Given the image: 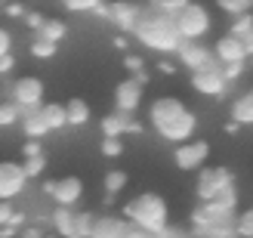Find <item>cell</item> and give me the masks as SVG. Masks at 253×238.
Segmentation results:
<instances>
[{
    "label": "cell",
    "instance_id": "obj_1",
    "mask_svg": "<svg viewBox=\"0 0 253 238\" xmlns=\"http://www.w3.org/2000/svg\"><path fill=\"white\" fill-rule=\"evenodd\" d=\"M148 124L161 140H167L173 145L192 143L198 130V115L192 108H185L179 96H158L148 105Z\"/></svg>",
    "mask_w": 253,
    "mask_h": 238
},
{
    "label": "cell",
    "instance_id": "obj_2",
    "mask_svg": "<svg viewBox=\"0 0 253 238\" xmlns=\"http://www.w3.org/2000/svg\"><path fill=\"white\" fill-rule=\"evenodd\" d=\"M133 37L142 47L158 49V53H164V56H170V53L176 56V49H179V44H182L179 31H176V19L161 16V12H155L148 3H145V12H142V19H139V25L133 28Z\"/></svg>",
    "mask_w": 253,
    "mask_h": 238
},
{
    "label": "cell",
    "instance_id": "obj_3",
    "mask_svg": "<svg viewBox=\"0 0 253 238\" xmlns=\"http://www.w3.org/2000/svg\"><path fill=\"white\" fill-rule=\"evenodd\" d=\"M126 223L145 229L148 235H161L164 229H170V207L164 201V195L158 192H139L136 198L124 204V214Z\"/></svg>",
    "mask_w": 253,
    "mask_h": 238
},
{
    "label": "cell",
    "instance_id": "obj_4",
    "mask_svg": "<svg viewBox=\"0 0 253 238\" xmlns=\"http://www.w3.org/2000/svg\"><path fill=\"white\" fill-rule=\"evenodd\" d=\"M210 12H207V6H201V3H188L179 16H176V31H179V37L182 41H195V44H201L207 37V31H210Z\"/></svg>",
    "mask_w": 253,
    "mask_h": 238
},
{
    "label": "cell",
    "instance_id": "obj_5",
    "mask_svg": "<svg viewBox=\"0 0 253 238\" xmlns=\"http://www.w3.org/2000/svg\"><path fill=\"white\" fill-rule=\"evenodd\" d=\"M232 186H235V173L229 167H204V170H198V183H195L198 204H210L219 192L232 189Z\"/></svg>",
    "mask_w": 253,
    "mask_h": 238
},
{
    "label": "cell",
    "instance_id": "obj_6",
    "mask_svg": "<svg viewBox=\"0 0 253 238\" xmlns=\"http://www.w3.org/2000/svg\"><path fill=\"white\" fill-rule=\"evenodd\" d=\"M43 93H46V87L41 78H34V74H22V78H16L9 84V99L16 102L22 111H37V108H43Z\"/></svg>",
    "mask_w": 253,
    "mask_h": 238
},
{
    "label": "cell",
    "instance_id": "obj_7",
    "mask_svg": "<svg viewBox=\"0 0 253 238\" xmlns=\"http://www.w3.org/2000/svg\"><path fill=\"white\" fill-rule=\"evenodd\" d=\"M43 195H49L56 201V207H71L84 198V180L68 173V177H59V180H43Z\"/></svg>",
    "mask_w": 253,
    "mask_h": 238
},
{
    "label": "cell",
    "instance_id": "obj_8",
    "mask_svg": "<svg viewBox=\"0 0 253 238\" xmlns=\"http://www.w3.org/2000/svg\"><path fill=\"white\" fill-rule=\"evenodd\" d=\"M188 84H192V90H198L201 96H207V99H222L225 93H229V81L222 78V65H219V62L210 65V68L192 71Z\"/></svg>",
    "mask_w": 253,
    "mask_h": 238
},
{
    "label": "cell",
    "instance_id": "obj_9",
    "mask_svg": "<svg viewBox=\"0 0 253 238\" xmlns=\"http://www.w3.org/2000/svg\"><path fill=\"white\" fill-rule=\"evenodd\" d=\"M207 158H210V143L207 140H192V143H182V145L173 148V164L185 173L204 170Z\"/></svg>",
    "mask_w": 253,
    "mask_h": 238
},
{
    "label": "cell",
    "instance_id": "obj_10",
    "mask_svg": "<svg viewBox=\"0 0 253 238\" xmlns=\"http://www.w3.org/2000/svg\"><path fill=\"white\" fill-rule=\"evenodd\" d=\"M145 12V3H139V0H111L108 3V22L121 28L124 34H133V28L139 25Z\"/></svg>",
    "mask_w": 253,
    "mask_h": 238
},
{
    "label": "cell",
    "instance_id": "obj_11",
    "mask_svg": "<svg viewBox=\"0 0 253 238\" xmlns=\"http://www.w3.org/2000/svg\"><path fill=\"white\" fill-rule=\"evenodd\" d=\"M25 186H28V177L19 161H0V201L9 204L12 198L25 195Z\"/></svg>",
    "mask_w": 253,
    "mask_h": 238
},
{
    "label": "cell",
    "instance_id": "obj_12",
    "mask_svg": "<svg viewBox=\"0 0 253 238\" xmlns=\"http://www.w3.org/2000/svg\"><path fill=\"white\" fill-rule=\"evenodd\" d=\"M176 59L182 62L188 71H201V68H210L216 65V56H213V47L204 44H195V41H182L179 49H176Z\"/></svg>",
    "mask_w": 253,
    "mask_h": 238
},
{
    "label": "cell",
    "instance_id": "obj_13",
    "mask_svg": "<svg viewBox=\"0 0 253 238\" xmlns=\"http://www.w3.org/2000/svg\"><path fill=\"white\" fill-rule=\"evenodd\" d=\"M142 84H136L133 78H124L118 87H115V111H121V115H130L142 105Z\"/></svg>",
    "mask_w": 253,
    "mask_h": 238
},
{
    "label": "cell",
    "instance_id": "obj_14",
    "mask_svg": "<svg viewBox=\"0 0 253 238\" xmlns=\"http://www.w3.org/2000/svg\"><path fill=\"white\" fill-rule=\"evenodd\" d=\"M213 56H216L219 65H235V62H247L250 59L244 44L238 41V37H232V34H222L219 41L213 44Z\"/></svg>",
    "mask_w": 253,
    "mask_h": 238
},
{
    "label": "cell",
    "instance_id": "obj_15",
    "mask_svg": "<svg viewBox=\"0 0 253 238\" xmlns=\"http://www.w3.org/2000/svg\"><path fill=\"white\" fill-rule=\"evenodd\" d=\"M126 229H130V223L118 214H99L93 220V232L90 238H126Z\"/></svg>",
    "mask_w": 253,
    "mask_h": 238
},
{
    "label": "cell",
    "instance_id": "obj_16",
    "mask_svg": "<svg viewBox=\"0 0 253 238\" xmlns=\"http://www.w3.org/2000/svg\"><path fill=\"white\" fill-rule=\"evenodd\" d=\"M130 115H121V111H111V115H105L102 121H99V130H102L105 140H124L126 127H130Z\"/></svg>",
    "mask_w": 253,
    "mask_h": 238
},
{
    "label": "cell",
    "instance_id": "obj_17",
    "mask_svg": "<svg viewBox=\"0 0 253 238\" xmlns=\"http://www.w3.org/2000/svg\"><path fill=\"white\" fill-rule=\"evenodd\" d=\"M90 102L81 96H71L65 102V118H68V127H84V124H90Z\"/></svg>",
    "mask_w": 253,
    "mask_h": 238
},
{
    "label": "cell",
    "instance_id": "obj_18",
    "mask_svg": "<svg viewBox=\"0 0 253 238\" xmlns=\"http://www.w3.org/2000/svg\"><path fill=\"white\" fill-rule=\"evenodd\" d=\"M19 127H22V133H25V140H37V143H41L43 136L49 133L46 121L41 118V108H37V111H25V115H22V124H19Z\"/></svg>",
    "mask_w": 253,
    "mask_h": 238
},
{
    "label": "cell",
    "instance_id": "obj_19",
    "mask_svg": "<svg viewBox=\"0 0 253 238\" xmlns=\"http://www.w3.org/2000/svg\"><path fill=\"white\" fill-rule=\"evenodd\" d=\"M232 121L238 124V127H253V90L241 93L232 102Z\"/></svg>",
    "mask_w": 253,
    "mask_h": 238
},
{
    "label": "cell",
    "instance_id": "obj_20",
    "mask_svg": "<svg viewBox=\"0 0 253 238\" xmlns=\"http://www.w3.org/2000/svg\"><path fill=\"white\" fill-rule=\"evenodd\" d=\"M41 118L46 121V127H49V130H62V127H68V118H65V102H43Z\"/></svg>",
    "mask_w": 253,
    "mask_h": 238
},
{
    "label": "cell",
    "instance_id": "obj_21",
    "mask_svg": "<svg viewBox=\"0 0 253 238\" xmlns=\"http://www.w3.org/2000/svg\"><path fill=\"white\" fill-rule=\"evenodd\" d=\"M65 34H68V25L62 22V19H46V25L37 31V37H41V41L56 44V47H59V41H65Z\"/></svg>",
    "mask_w": 253,
    "mask_h": 238
},
{
    "label": "cell",
    "instance_id": "obj_22",
    "mask_svg": "<svg viewBox=\"0 0 253 238\" xmlns=\"http://www.w3.org/2000/svg\"><path fill=\"white\" fill-rule=\"evenodd\" d=\"M93 220H96V214H90V210H74L71 238H90V232H93Z\"/></svg>",
    "mask_w": 253,
    "mask_h": 238
},
{
    "label": "cell",
    "instance_id": "obj_23",
    "mask_svg": "<svg viewBox=\"0 0 253 238\" xmlns=\"http://www.w3.org/2000/svg\"><path fill=\"white\" fill-rule=\"evenodd\" d=\"M22 115L25 111L12 99H0V127H16V124H22Z\"/></svg>",
    "mask_w": 253,
    "mask_h": 238
},
{
    "label": "cell",
    "instance_id": "obj_24",
    "mask_svg": "<svg viewBox=\"0 0 253 238\" xmlns=\"http://www.w3.org/2000/svg\"><path fill=\"white\" fill-rule=\"evenodd\" d=\"M49 220H53V229H56L62 238H71V220H74V210H71V207H56Z\"/></svg>",
    "mask_w": 253,
    "mask_h": 238
},
{
    "label": "cell",
    "instance_id": "obj_25",
    "mask_svg": "<svg viewBox=\"0 0 253 238\" xmlns=\"http://www.w3.org/2000/svg\"><path fill=\"white\" fill-rule=\"evenodd\" d=\"M188 3H192V0H148V6H151V9L161 12V16H170V19H176Z\"/></svg>",
    "mask_w": 253,
    "mask_h": 238
},
{
    "label": "cell",
    "instance_id": "obj_26",
    "mask_svg": "<svg viewBox=\"0 0 253 238\" xmlns=\"http://www.w3.org/2000/svg\"><path fill=\"white\" fill-rule=\"evenodd\" d=\"M126 183H130V180H126V173H124V170H118V167H115V170H108V173H105V180H102L105 195H115V198H118V195L126 189Z\"/></svg>",
    "mask_w": 253,
    "mask_h": 238
},
{
    "label": "cell",
    "instance_id": "obj_27",
    "mask_svg": "<svg viewBox=\"0 0 253 238\" xmlns=\"http://www.w3.org/2000/svg\"><path fill=\"white\" fill-rule=\"evenodd\" d=\"M46 164H49V161H46V155H37V158H25V161H22V167H25V177H28V180H37V177H43V173H46Z\"/></svg>",
    "mask_w": 253,
    "mask_h": 238
},
{
    "label": "cell",
    "instance_id": "obj_28",
    "mask_svg": "<svg viewBox=\"0 0 253 238\" xmlns=\"http://www.w3.org/2000/svg\"><path fill=\"white\" fill-rule=\"evenodd\" d=\"M253 31V12H244V16H238V19H232V25H229V34L232 37H247Z\"/></svg>",
    "mask_w": 253,
    "mask_h": 238
},
{
    "label": "cell",
    "instance_id": "obj_29",
    "mask_svg": "<svg viewBox=\"0 0 253 238\" xmlns=\"http://www.w3.org/2000/svg\"><path fill=\"white\" fill-rule=\"evenodd\" d=\"M216 6L222 9V12H229L232 19H238V16H244V12H250V0H216Z\"/></svg>",
    "mask_w": 253,
    "mask_h": 238
},
{
    "label": "cell",
    "instance_id": "obj_30",
    "mask_svg": "<svg viewBox=\"0 0 253 238\" xmlns=\"http://www.w3.org/2000/svg\"><path fill=\"white\" fill-rule=\"evenodd\" d=\"M235 232H238V238H253V207H247V210H241V214H238Z\"/></svg>",
    "mask_w": 253,
    "mask_h": 238
},
{
    "label": "cell",
    "instance_id": "obj_31",
    "mask_svg": "<svg viewBox=\"0 0 253 238\" xmlns=\"http://www.w3.org/2000/svg\"><path fill=\"white\" fill-rule=\"evenodd\" d=\"M62 6L71 12H96L102 6V0H62Z\"/></svg>",
    "mask_w": 253,
    "mask_h": 238
},
{
    "label": "cell",
    "instance_id": "obj_32",
    "mask_svg": "<svg viewBox=\"0 0 253 238\" xmlns=\"http://www.w3.org/2000/svg\"><path fill=\"white\" fill-rule=\"evenodd\" d=\"M56 53H59L56 44H46V41H41V37H34V44H31V56L34 59H53Z\"/></svg>",
    "mask_w": 253,
    "mask_h": 238
},
{
    "label": "cell",
    "instance_id": "obj_33",
    "mask_svg": "<svg viewBox=\"0 0 253 238\" xmlns=\"http://www.w3.org/2000/svg\"><path fill=\"white\" fill-rule=\"evenodd\" d=\"M99 152H102L105 158H121V155H124V140H105V136H102Z\"/></svg>",
    "mask_w": 253,
    "mask_h": 238
},
{
    "label": "cell",
    "instance_id": "obj_34",
    "mask_svg": "<svg viewBox=\"0 0 253 238\" xmlns=\"http://www.w3.org/2000/svg\"><path fill=\"white\" fill-rule=\"evenodd\" d=\"M244 68H247V62H235V65H222V78L229 81V84H235L238 78L244 74Z\"/></svg>",
    "mask_w": 253,
    "mask_h": 238
},
{
    "label": "cell",
    "instance_id": "obj_35",
    "mask_svg": "<svg viewBox=\"0 0 253 238\" xmlns=\"http://www.w3.org/2000/svg\"><path fill=\"white\" fill-rule=\"evenodd\" d=\"M151 238H195L188 229H182V226H170V229H164L161 235H151Z\"/></svg>",
    "mask_w": 253,
    "mask_h": 238
},
{
    "label": "cell",
    "instance_id": "obj_36",
    "mask_svg": "<svg viewBox=\"0 0 253 238\" xmlns=\"http://www.w3.org/2000/svg\"><path fill=\"white\" fill-rule=\"evenodd\" d=\"M25 25H28L31 31H41L46 25V16H41V12H25Z\"/></svg>",
    "mask_w": 253,
    "mask_h": 238
},
{
    "label": "cell",
    "instance_id": "obj_37",
    "mask_svg": "<svg viewBox=\"0 0 253 238\" xmlns=\"http://www.w3.org/2000/svg\"><path fill=\"white\" fill-rule=\"evenodd\" d=\"M22 155L25 158H37V155H43V145L37 143V140H28V143L22 145Z\"/></svg>",
    "mask_w": 253,
    "mask_h": 238
},
{
    "label": "cell",
    "instance_id": "obj_38",
    "mask_svg": "<svg viewBox=\"0 0 253 238\" xmlns=\"http://www.w3.org/2000/svg\"><path fill=\"white\" fill-rule=\"evenodd\" d=\"M124 65L130 68L133 74H139V71H145V59H139V56H124Z\"/></svg>",
    "mask_w": 253,
    "mask_h": 238
},
{
    "label": "cell",
    "instance_id": "obj_39",
    "mask_svg": "<svg viewBox=\"0 0 253 238\" xmlns=\"http://www.w3.org/2000/svg\"><path fill=\"white\" fill-rule=\"evenodd\" d=\"M6 53H12V34L6 28H0V56H6Z\"/></svg>",
    "mask_w": 253,
    "mask_h": 238
},
{
    "label": "cell",
    "instance_id": "obj_40",
    "mask_svg": "<svg viewBox=\"0 0 253 238\" xmlns=\"http://www.w3.org/2000/svg\"><path fill=\"white\" fill-rule=\"evenodd\" d=\"M12 68H16V56H12V53L0 56V78H3V74H9Z\"/></svg>",
    "mask_w": 253,
    "mask_h": 238
},
{
    "label": "cell",
    "instance_id": "obj_41",
    "mask_svg": "<svg viewBox=\"0 0 253 238\" xmlns=\"http://www.w3.org/2000/svg\"><path fill=\"white\" fill-rule=\"evenodd\" d=\"M19 238H43V229L41 226H25Z\"/></svg>",
    "mask_w": 253,
    "mask_h": 238
},
{
    "label": "cell",
    "instance_id": "obj_42",
    "mask_svg": "<svg viewBox=\"0 0 253 238\" xmlns=\"http://www.w3.org/2000/svg\"><path fill=\"white\" fill-rule=\"evenodd\" d=\"M9 217H12V207H9L6 201H0V226H6Z\"/></svg>",
    "mask_w": 253,
    "mask_h": 238
},
{
    "label": "cell",
    "instance_id": "obj_43",
    "mask_svg": "<svg viewBox=\"0 0 253 238\" xmlns=\"http://www.w3.org/2000/svg\"><path fill=\"white\" fill-rule=\"evenodd\" d=\"M126 238H151L145 229H139V226H133V223H130V229H126Z\"/></svg>",
    "mask_w": 253,
    "mask_h": 238
},
{
    "label": "cell",
    "instance_id": "obj_44",
    "mask_svg": "<svg viewBox=\"0 0 253 238\" xmlns=\"http://www.w3.org/2000/svg\"><path fill=\"white\" fill-rule=\"evenodd\" d=\"M6 16H12V19L25 16V6H22V3H9V6H6Z\"/></svg>",
    "mask_w": 253,
    "mask_h": 238
},
{
    "label": "cell",
    "instance_id": "obj_45",
    "mask_svg": "<svg viewBox=\"0 0 253 238\" xmlns=\"http://www.w3.org/2000/svg\"><path fill=\"white\" fill-rule=\"evenodd\" d=\"M241 44H244V49H247V56L253 59V31H250L247 37H241Z\"/></svg>",
    "mask_w": 253,
    "mask_h": 238
},
{
    "label": "cell",
    "instance_id": "obj_46",
    "mask_svg": "<svg viewBox=\"0 0 253 238\" xmlns=\"http://www.w3.org/2000/svg\"><path fill=\"white\" fill-rule=\"evenodd\" d=\"M126 133H145V127H142V121H130V127H126Z\"/></svg>",
    "mask_w": 253,
    "mask_h": 238
},
{
    "label": "cell",
    "instance_id": "obj_47",
    "mask_svg": "<svg viewBox=\"0 0 253 238\" xmlns=\"http://www.w3.org/2000/svg\"><path fill=\"white\" fill-rule=\"evenodd\" d=\"M133 81H136V84H142V87H145V84H148L151 78H148V71H139V74H133Z\"/></svg>",
    "mask_w": 253,
    "mask_h": 238
},
{
    "label": "cell",
    "instance_id": "obj_48",
    "mask_svg": "<svg viewBox=\"0 0 253 238\" xmlns=\"http://www.w3.org/2000/svg\"><path fill=\"white\" fill-rule=\"evenodd\" d=\"M238 130H241V127H238L235 121H229V124H225V133H238Z\"/></svg>",
    "mask_w": 253,
    "mask_h": 238
},
{
    "label": "cell",
    "instance_id": "obj_49",
    "mask_svg": "<svg viewBox=\"0 0 253 238\" xmlns=\"http://www.w3.org/2000/svg\"><path fill=\"white\" fill-rule=\"evenodd\" d=\"M158 68H161L164 74H173V65H170V62H161V65H158Z\"/></svg>",
    "mask_w": 253,
    "mask_h": 238
},
{
    "label": "cell",
    "instance_id": "obj_50",
    "mask_svg": "<svg viewBox=\"0 0 253 238\" xmlns=\"http://www.w3.org/2000/svg\"><path fill=\"white\" fill-rule=\"evenodd\" d=\"M115 47L118 49H126V37H115Z\"/></svg>",
    "mask_w": 253,
    "mask_h": 238
},
{
    "label": "cell",
    "instance_id": "obj_51",
    "mask_svg": "<svg viewBox=\"0 0 253 238\" xmlns=\"http://www.w3.org/2000/svg\"><path fill=\"white\" fill-rule=\"evenodd\" d=\"M250 3H253V0H250Z\"/></svg>",
    "mask_w": 253,
    "mask_h": 238
}]
</instances>
